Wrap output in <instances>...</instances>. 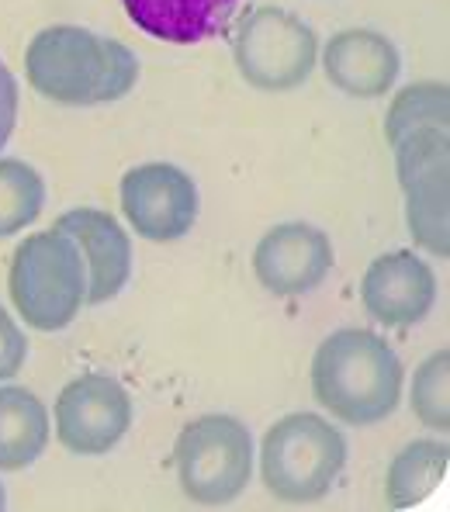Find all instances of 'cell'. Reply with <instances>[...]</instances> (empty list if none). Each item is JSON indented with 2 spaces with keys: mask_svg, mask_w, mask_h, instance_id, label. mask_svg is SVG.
<instances>
[{
  "mask_svg": "<svg viewBox=\"0 0 450 512\" xmlns=\"http://www.w3.org/2000/svg\"><path fill=\"white\" fill-rule=\"evenodd\" d=\"M25 77L59 108L115 104L139 84V59L125 42L77 25L42 28L25 52Z\"/></svg>",
  "mask_w": 450,
  "mask_h": 512,
  "instance_id": "1",
  "label": "cell"
},
{
  "mask_svg": "<svg viewBox=\"0 0 450 512\" xmlns=\"http://www.w3.org/2000/svg\"><path fill=\"white\" fill-rule=\"evenodd\" d=\"M312 391L340 423L378 426L402 405L405 367L392 343L374 329H336L312 357Z\"/></svg>",
  "mask_w": 450,
  "mask_h": 512,
  "instance_id": "2",
  "label": "cell"
},
{
  "mask_svg": "<svg viewBox=\"0 0 450 512\" xmlns=\"http://www.w3.org/2000/svg\"><path fill=\"white\" fill-rule=\"evenodd\" d=\"M11 301L21 322L39 333H59L87 305V263L77 239L52 225L21 239L11 256Z\"/></svg>",
  "mask_w": 450,
  "mask_h": 512,
  "instance_id": "3",
  "label": "cell"
},
{
  "mask_svg": "<svg viewBox=\"0 0 450 512\" xmlns=\"http://www.w3.org/2000/svg\"><path fill=\"white\" fill-rule=\"evenodd\" d=\"M347 468V436L319 412H291L260 443V478L267 492L291 506L319 502Z\"/></svg>",
  "mask_w": 450,
  "mask_h": 512,
  "instance_id": "4",
  "label": "cell"
},
{
  "mask_svg": "<svg viewBox=\"0 0 450 512\" xmlns=\"http://www.w3.org/2000/svg\"><path fill=\"white\" fill-rule=\"evenodd\" d=\"M232 63L250 87L284 94L312 77L319 39L288 7L253 4L232 18Z\"/></svg>",
  "mask_w": 450,
  "mask_h": 512,
  "instance_id": "5",
  "label": "cell"
},
{
  "mask_svg": "<svg viewBox=\"0 0 450 512\" xmlns=\"http://www.w3.org/2000/svg\"><path fill=\"white\" fill-rule=\"evenodd\" d=\"M253 436L243 419L208 412L180 429L174 468L180 492L198 506H229L253 478Z\"/></svg>",
  "mask_w": 450,
  "mask_h": 512,
  "instance_id": "6",
  "label": "cell"
},
{
  "mask_svg": "<svg viewBox=\"0 0 450 512\" xmlns=\"http://www.w3.org/2000/svg\"><path fill=\"white\" fill-rule=\"evenodd\" d=\"M395 177L405 201V225L419 250L450 256V135L426 128L395 142Z\"/></svg>",
  "mask_w": 450,
  "mask_h": 512,
  "instance_id": "7",
  "label": "cell"
},
{
  "mask_svg": "<svg viewBox=\"0 0 450 512\" xmlns=\"http://www.w3.org/2000/svg\"><path fill=\"white\" fill-rule=\"evenodd\" d=\"M132 416V398L122 381L111 374H84L59 391L52 429L70 454L101 457L125 440Z\"/></svg>",
  "mask_w": 450,
  "mask_h": 512,
  "instance_id": "8",
  "label": "cell"
},
{
  "mask_svg": "<svg viewBox=\"0 0 450 512\" xmlns=\"http://www.w3.org/2000/svg\"><path fill=\"white\" fill-rule=\"evenodd\" d=\"M122 212L135 236L177 243L198 222V184L177 163H142L122 177Z\"/></svg>",
  "mask_w": 450,
  "mask_h": 512,
  "instance_id": "9",
  "label": "cell"
},
{
  "mask_svg": "<svg viewBox=\"0 0 450 512\" xmlns=\"http://www.w3.org/2000/svg\"><path fill=\"white\" fill-rule=\"evenodd\" d=\"M333 239L309 222H281L253 250V274L274 298H302L333 274Z\"/></svg>",
  "mask_w": 450,
  "mask_h": 512,
  "instance_id": "10",
  "label": "cell"
},
{
  "mask_svg": "<svg viewBox=\"0 0 450 512\" xmlns=\"http://www.w3.org/2000/svg\"><path fill=\"white\" fill-rule=\"evenodd\" d=\"M360 305L388 329H412L437 305V274L412 250H392L371 260L360 281Z\"/></svg>",
  "mask_w": 450,
  "mask_h": 512,
  "instance_id": "11",
  "label": "cell"
},
{
  "mask_svg": "<svg viewBox=\"0 0 450 512\" xmlns=\"http://www.w3.org/2000/svg\"><path fill=\"white\" fill-rule=\"evenodd\" d=\"M319 59L329 84L357 101H374V97L388 94L402 73L399 45L374 28L336 32L322 45Z\"/></svg>",
  "mask_w": 450,
  "mask_h": 512,
  "instance_id": "12",
  "label": "cell"
},
{
  "mask_svg": "<svg viewBox=\"0 0 450 512\" xmlns=\"http://www.w3.org/2000/svg\"><path fill=\"white\" fill-rule=\"evenodd\" d=\"M56 229L77 239L87 263V305L118 298L132 277V239L115 215L101 208H70L56 218Z\"/></svg>",
  "mask_w": 450,
  "mask_h": 512,
  "instance_id": "13",
  "label": "cell"
},
{
  "mask_svg": "<svg viewBox=\"0 0 450 512\" xmlns=\"http://www.w3.org/2000/svg\"><path fill=\"white\" fill-rule=\"evenodd\" d=\"M132 25L170 45H198L225 35L239 0H122Z\"/></svg>",
  "mask_w": 450,
  "mask_h": 512,
  "instance_id": "14",
  "label": "cell"
},
{
  "mask_svg": "<svg viewBox=\"0 0 450 512\" xmlns=\"http://www.w3.org/2000/svg\"><path fill=\"white\" fill-rule=\"evenodd\" d=\"M49 447V409L35 391L0 384V471H25Z\"/></svg>",
  "mask_w": 450,
  "mask_h": 512,
  "instance_id": "15",
  "label": "cell"
},
{
  "mask_svg": "<svg viewBox=\"0 0 450 512\" xmlns=\"http://www.w3.org/2000/svg\"><path fill=\"white\" fill-rule=\"evenodd\" d=\"M450 461L447 440H412L392 457L385 474V499L392 509H409L430 499L433 488L444 481Z\"/></svg>",
  "mask_w": 450,
  "mask_h": 512,
  "instance_id": "16",
  "label": "cell"
},
{
  "mask_svg": "<svg viewBox=\"0 0 450 512\" xmlns=\"http://www.w3.org/2000/svg\"><path fill=\"white\" fill-rule=\"evenodd\" d=\"M426 128H450V90L444 80H423L399 90L385 115V139L395 146L399 139Z\"/></svg>",
  "mask_w": 450,
  "mask_h": 512,
  "instance_id": "17",
  "label": "cell"
},
{
  "mask_svg": "<svg viewBox=\"0 0 450 512\" xmlns=\"http://www.w3.org/2000/svg\"><path fill=\"white\" fill-rule=\"evenodd\" d=\"M45 208V180L25 160H0V239L18 236Z\"/></svg>",
  "mask_w": 450,
  "mask_h": 512,
  "instance_id": "18",
  "label": "cell"
},
{
  "mask_svg": "<svg viewBox=\"0 0 450 512\" xmlns=\"http://www.w3.org/2000/svg\"><path fill=\"white\" fill-rule=\"evenodd\" d=\"M412 416L433 433H447L450 426V353L437 350L416 367L409 381Z\"/></svg>",
  "mask_w": 450,
  "mask_h": 512,
  "instance_id": "19",
  "label": "cell"
},
{
  "mask_svg": "<svg viewBox=\"0 0 450 512\" xmlns=\"http://www.w3.org/2000/svg\"><path fill=\"white\" fill-rule=\"evenodd\" d=\"M25 360H28L25 333H21V326L11 319V312L0 305V381L18 378Z\"/></svg>",
  "mask_w": 450,
  "mask_h": 512,
  "instance_id": "20",
  "label": "cell"
},
{
  "mask_svg": "<svg viewBox=\"0 0 450 512\" xmlns=\"http://www.w3.org/2000/svg\"><path fill=\"white\" fill-rule=\"evenodd\" d=\"M14 125H18V80L0 59V149L14 135Z\"/></svg>",
  "mask_w": 450,
  "mask_h": 512,
  "instance_id": "21",
  "label": "cell"
},
{
  "mask_svg": "<svg viewBox=\"0 0 450 512\" xmlns=\"http://www.w3.org/2000/svg\"><path fill=\"white\" fill-rule=\"evenodd\" d=\"M7 506V492H4V485H0V509Z\"/></svg>",
  "mask_w": 450,
  "mask_h": 512,
  "instance_id": "22",
  "label": "cell"
}]
</instances>
